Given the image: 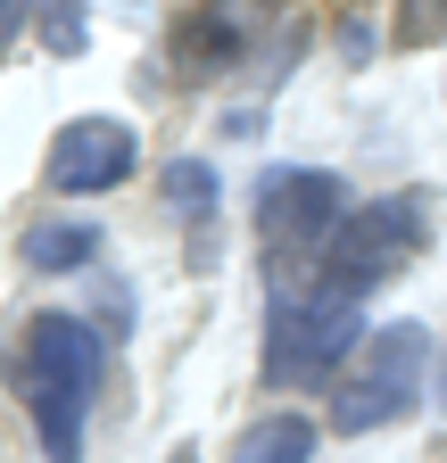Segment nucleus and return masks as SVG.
Returning <instances> with one entry per match:
<instances>
[{"instance_id": "1", "label": "nucleus", "mask_w": 447, "mask_h": 463, "mask_svg": "<svg viewBox=\"0 0 447 463\" xmlns=\"http://www.w3.org/2000/svg\"><path fill=\"white\" fill-rule=\"evenodd\" d=\"M100 364H108V347H100L91 323H75V315H33L25 323V339H17V397H25L33 439H42L50 463L83 455V414L100 397Z\"/></svg>"}, {"instance_id": "2", "label": "nucleus", "mask_w": 447, "mask_h": 463, "mask_svg": "<svg viewBox=\"0 0 447 463\" xmlns=\"http://www.w3.org/2000/svg\"><path fill=\"white\" fill-rule=\"evenodd\" d=\"M431 241V191H406V199H373V207H348V223L331 232V249H323V281H315V298L331 307H357L373 281H389L414 249Z\"/></svg>"}, {"instance_id": "3", "label": "nucleus", "mask_w": 447, "mask_h": 463, "mask_svg": "<svg viewBox=\"0 0 447 463\" xmlns=\"http://www.w3.org/2000/svg\"><path fill=\"white\" fill-rule=\"evenodd\" d=\"M340 223H348V191H340V174L290 165V174H265V183H257V249L282 265V281L315 273Z\"/></svg>"}, {"instance_id": "4", "label": "nucleus", "mask_w": 447, "mask_h": 463, "mask_svg": "<svg viewBox=\"0 0 447 463\" xmlns=\"http://www.w3.org/2000/svg\"><path fill=\"white\" fill-rule=\"evenodd\" d=\"M357 307H331V298H299L282 289L265 315V381L273 389H331L340 356L357 347Z\"/></svg>"}, {"instance_id": "5", "label": "nucleus", "mask_w": 447, "mask_h": 463, "mask_svg": "<svg viewBox=\"0 0 447 463\" xmlns=\"http://www.w3.org/2000/svg\"><path fill=\"white\" fill-rule=\"evenodd\" d=\"M423 364H431L423 323L365 331V373L331 389V430H381V422H398L406 405L423 397Z\"/></svg>"}, {"instance_id": "6", "label": "nucleus", "mask_w": 447, "mask_h": 463, "mask_svg": "<svg viewBox=\"0 0 447 463\" xmlns=\"http://www.w3.org/2000/svg\"><path fill=\"white\" fill-rule=\"evenodd\" d=\"M133 165H141L133 125H117V116H75L59 133V149H50V183L83 199V191H117Z\"/></svg>"}, {"instance_id": "7", "label": "nucleus", "mask_w": 447, "mask_h": 463, "mask_svg": "<svg viewBox=\"0 0 447 463\" xmlns=\"http://www.w3.org/2000/svg\"><path fill=\"white\" fill-rule=\"evenodd\" d=\"M265 9L273 0H207V9L183 25V67L191 75H215V67H241V58L265 42Z\"/></svg>"}, {"instance_id": "8", "label": "nucleus", "mask_w": 447, "mask_h": 463, "mask_svg": "<svg viewBox=\"0 0 447 463\" xmlns=\"http://www.w3.org/2000/svg\"><path fill=\"white\" fill-rule=\"evenodd\" d=\"M17 257H25L33 273H75V265L100 257V232H91V223H33Z\"/></svg>"}, {"instance_id": "9", "label": "nucleus", "mask_w": 447, "mask_h": 463, "mask_svg": "<svg viewBox=\"0 0 447 463\" xmlns=\"http://www.w3.org/2000/svg\"><path fill=\"white\" fill-rule=\"evenodd\" d=\"M307 455H315V422H299V414H273L233 447V463H307Z\"/></svg>"}, {"instance_id": "10", "label": "nucleus", "mask_w": 447, "mask_h": 463, "mask_svg": "<svg viewBox=\"0 0 447 463\" xmlns=\"http://www.w3.org/2000/svg\"><path fill=\"white\" fill-rule=\"evenodd\" d=\"M166 199H175V215H207L215 207V165L175 157V165H166Z\"/></svg>"}, {"instance_id": "11", "label": "nucleus", "mask_w": 447, "mask_h": 463, "mask_svg": "<svg viewBox=\"0 0 447 463\" xmlns=\"http://www.w3.org/2000/svg\"><path fill=\"white\" fill-rule=\"evenodd\" d=\"M42 42L59 58H75L83 50V0H42Z\"/></svg>"}, {"instance_id": "12", "label": "nucleus", "mask_w": 447, "mask_h": 463, "mask_svg": "<svg viewBox=\"0 0 447 463\" xmlns=\"http://www.w3.org/2000/svg\"><path fill=\"white\" fill-rule=\"evenodd\" d=\"M398 50H423V42H439V25H447V0H398Z\"/></svg>"}, {"instance_id": "13", "label": "nucleus", "mask_w": 447, "mask_h": 463, "mask_svg": "<svg viewBox=\"0 0 447 463\" xmlns=\"http://www.w3.org/2000/svg\"><path fill=\"white\" fill-rule=\"evenodd\" d=\"M17 25H25V0H0V58H9V42H17Z\"/></svg>"}, {"instance_id": "14", "label": "nucleus", "mask_w": 447, "mask_h": 463, "mask_svg": "<svg viewBox=\"0 0 447 463\" xmlns=\"http://www.w3.org/2000/svg\"><path fill=\"white\" fill-rule=\"evenodd\" d=\"M175 463H199V447H175Z\"/></svg>"}, {"instance_id": "15", "label": "nucleus", "mask_w": 447, "mask_h": 463, "mask_svg": "<svg viewBox=\"0 0 447 463\" xmlns=\"http://www.w3.org/2000/svg\"><path fill=\"white\" fill-rule=\"evenodd\" d=\"M439 405H447V373H439Z\"/></svg>"}, {"instance_id": "16", "label": "nucleus", "mask_w": 447, "mask_h": 463, "mask_svg": "<svg viewBox=\"0 0 447 463\" xmlns=\"http://www.w3.org/2000/svg\"><path fill=\"white\" fill-rule=\"evenodd\" d=\"M439 463H447V447H439Z\"/></svg>"}]
</instances>
